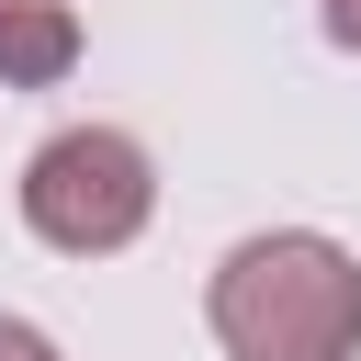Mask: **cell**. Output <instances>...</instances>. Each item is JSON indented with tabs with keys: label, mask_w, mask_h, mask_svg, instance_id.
<instances>
[{
	"label": "cell",
	"mask_w": 361,
	"mask_h": 361,
	"mask_svg": "<svg viewBox=\"0 0 361 361\" xmlns=\"http://www.w3.org/2000/svg\"><path fill=\"white\" fill-rule=\"evenodd\" d=\"M203 327L226 361H361V259L327 226H259L214 259Z\"/></svg>",
	"instance_id": "1"
},
{
	"label": "cell",
	"mask_w": 361,
	"mask_h": 361,
	"mask_svg": "<svg viewBox=\"0 0 361 361\" xmlns=\"http://www.w3.org/2000/svg\"><path fill=\"white\" fill-rule=\"evenodd\" d=\"M11 203H23V237L34 248H56V259H124L158 226V158L124 124H56L23 158Z\"/></svg>",
	"instance_id": "2"
},
{
	"label": "cell",
	"mask_w": 361,
	"mask_h": 361,
	"mask_svg": "<svg viewBox=\"0 0 361 361\" xmlns=\"http://www.w3.org/2000/svg\"><path fill=\"white\" fill-rule=\"evenodd\" d=\"M79 68V0H0V90H56Z\"/></svg>",
	"instance_id": "3"
},
{
	"label": "cell",
	"mask_w": 361,
	"mask_h": 361,
	"mask_svg": "<svg viewBox=\"0 0 361 361\" xmlns=\"http://www.w3.org/2000/svg\"><path fill=\"white\" fill-rule=\"evenodd\" d=\"M0 361H68V350H56L34 316H11V305H0Z\"/></svg>",
	"instance_id": "4"
},
{
	"label": "cell",
	"mask_w": 361,
	"mask_h": 361,
	"mask_svg": "<svg viewBox=\"0 0 361 361\" xmlns=\"http://www.w3.org/2000/svg\"><path fill=\"white\" fill-rule=\"evenodd\" d=\"M316 34H327L338 56H361V0H316Z\"/></svg>",
	"instance_id": "5"
}]
</instances>
